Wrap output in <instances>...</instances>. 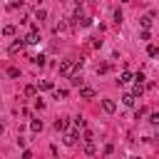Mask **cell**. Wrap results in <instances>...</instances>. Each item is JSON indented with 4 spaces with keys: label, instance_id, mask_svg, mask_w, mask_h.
<instances>
[{
    "label": "cell",
    "instance_id": "obj_25",
    "mask_svg": "<svg viewBox=\"0 0 159 159\" xmlns=\"http://www.w3.org/2000/svg\"><path fill=\"white\" fill-rule=\"evenodd\" d=\"M75 127H77V129H82V127H84V119H82V117H77V119H75Z\"/></svg>",
    "mask_w": 159,
    "mask_h": 159
},
{
    "label": "cell",
    "instance_id": "obj_19",
    "mask_svg": "<svg viewBox=\"0 0 159 159\" xmlns=\"http://www.w3.org/2000/svg\"><path fill=\"white\" fill-rule=\"evenodd\" d=\"M22 45H27V42H12V45H10V52H17V50H22Z\"/></svg>",
    "mask_w": 159,
    "mask_h": 159
},
{
    "label": "cell",
    "instance_id": "obj_7",
    "mask_svg": "<svg viewBox=\"0 0 159 159\" xmlns=\"http://www.w3.org/2000/svg\"><path fill=\"white\" fill-rule=\"evenodd\" d=\"M77 139H80V137H77V132H67V134H65V144H67V147H72Z\"/></svg>",
    "mask_w": 159,
    "mask_h": 159
},
{
    "label": "cell",
    "instance_id": "obj_8",
    "mask_svg": "<svg viewBox=\"0 0 159 159\" xmlns=\"http://www.w3.org/2000/svg\"><path fill=\"white\" fill-rule=\"evenodd\" d=\"M134 99H137V97H134V94H132V92H127V94H124V97H122V102H124V104H127V107H134Z\"/></svg>",
    "mask_w": 159,
    "mask_h": 159
},
{
    "label": "cell",
    "instance_id": "obj_18",
    "mask_svg": "<svg viewBox=\"0 0 159 159\" xmlns=\"http://www.w3.org/2000/svg\"><path fill=\"white\" fill-rule=\"evenodd\" d=\"M77 22H80V25H82V27H89V25H92V20H89V17H84V15H82V17H80V20H77Z\"/></svg>",
    "mask_w": 159,
    "mask_h": 159
},
{
    "label": "cell",
    "instance_id": "obj_26",
    "mask_svg": "<svg viewBox=\"0 0 159 159\" xmlns=\"http://www.w3.org/2000/svg\"><path fill=\"white\" fill-rule=\"evenodd\" d=\"M82 142H94V139H92V132H84V134H82Z\"/></svg>",
    "mask_w": 159,
    "mask_h": 159
},
{
    "label": "cell",
    "instance_id": "obj_6",
    "mask_svg": "<svg viewBox=\"0 0 159 159\" xmlns=\"http://www.w3.org/2000/svg\"><path fill=\"white\" fill-rule=\"evenodd\" d=\"M70 82H72V87H84V84H82L84 80H82V75H80V72H75V75L70 77Z\"/></svg>",
    "mask_w": 159,
    "mask_h": 159
},
{
    "label": "cell",
    "instance_id": "obj_2",
    "mask_svg": "<svg viewBox=\"0 0 159 159\" xmlns=\"http://www.w3.org/2000/svg\"><path fill=\"white\" fill-rule=\"evenodd\" d=\"M25 42H27V45H37V42H40V30H37V27H32V30H30V35L25 37Z\"/></svg>",
    "mask_w": 159,
    "mask_h": 159
},
{
    "label": "cell",
    "instance_id": "obj_29",
    "mask_svg": "<svg viewBox=\"0 0 159 159\" xmlns=\"http://www.w3.org/2000/svg\"><path fill=\"white\" fill-rule=\"evenodd\" d=\"M22 159H32V152H27V149H25V152H22Z\"/></svg>",
    "mask_w": 159,
    "mask_h": 159
},
{
    "label": "cell",
    "instance_id": "obj_5",
    "mask_svg": "<svg viewBox=\"0 0 159 159\" xmlns=\"http://www.w3.org/2000/svg\"><path fill=\"white\" fill-rule=\"evenodd\" d=\"M152 17H154V12H149V15L139 17V22H142V27H144V30H149V27H152Z\"/></svg>",
    "mask_w": 159,
    "mask_h": 159
},
{
    "label": "cell",
    "instance_id": "obj_15",
    "mask_svg": "<svg viewBox=\"0 0 159 159\" xmlns=\"http://www.w3.org/2000/svg\"><path fill=\"white\" fill-rule=\"evenodd\" d=\"M147 55H149V57H157V55H159V47H157V45H149V47H147Z\"/></svg>",
    "mask_w": 159,
    "mask_h": 159
},
{
    "label": "cell",
    "instance_id": "obj_30",
    "mask_svg": "<svg viewBox=\"0 0 159 159\" xmlns=\"http://www.w3.org/2000/svg\"><path fill=\"white\" fill-rule=\"evenodd\" d=\"M119 2H129V0H119Z\"/></svg>",
    "mask_w": 159,
    "mask_h": 159
},
{
    "label": "cell",
    "instance_id": "obj_20",
    "mask_svg": "<svg viewBox=\"0 0 159 159\" xmlns=\"http://www.w3.org/2000/svg\"><path fill=\"white\" fill-rule=\"evenodd\" d=\"M149 122H152V124H159V112H152V114H149Z\"/></svg>",
    "mask_w": 159,
    "mask_h": 159
},
{
    "label": "cell",
    "instance_id": "obj_3",
    "mask_svg": "<svg viewBox=\"0 0 159 159\" xmlns=\"http://www.w3.org/2000/svg\"><path fill=\"white\" fill-rule=\"evenodd\" d=\"M80 97H82V99H92V97H94V89H92V87H80Z\"/></svg>",
    "mask_w": 159,
    "mask_h": 159
},
{
    "label": "cell",
    "instance_id": "obj_10",
    "mask_svg": "<svg viewBox=\"0 0 159 159\" xmlns=\"http://www.w3.org/2000/svg\"><path fill=\"white\" fill-rule=\"evenodd\" d=\"M94 152H97V149H94V142H84V154H87V157H92Z\"/></svg>",
    "mask_w": 159,
    "mask_h": 159
},
{
    "label": "cell",
    "instance_id": "obj_11",
    "mask_svg": "<svg viewBox=\"0 0 159 159\" xmlns=\"http://www.w3.org/2000/svg\"><path fill=\"white\" fill-rule=\"evenodd\" d=\"M32 62H35L37 67H45V62H47V60H45V55H35V57H32Z\"/></svg>",
    "mask_w": 159,
    "mask_h": 159
},
{
    "label": "cell",
    "instance_id": "obj_14",
    "mask_svg": "<svg viewBox=\"0 0 159 159\" xmlns=\"http://www.w3.org/2000/svg\"><path fill=\"white\" fill-rule=\"evenodd\" d=\"M2 35H5V37L15 35V25H5V27H2Z\"/></svg>",
    "mask_w": 159,
    "mask_h": 159
},
{
    "label": "cell",
    "instance_id": "obj_16",
    "mask_svg": "<svg viewBox=\"0 0 159 159\" xmlns=\"http://www.w3.org/2000/svg\"><path fill=\"white\" fill-rule=\"evenodd\" d=\"M52 87H55V84H52L50 80H45V82H40V89H42V92H47V89H52Z\"/></svg>",
    "mask_w": 159,
    "mask_h": 159
},
{
    "label": "cell",
    "instance_id": "obj_9",
    "mask_svg": "<svg viewBox=\"0 0 159 159\" xmlns=\"http://www.w3.org/2000/svg\"><path fill=\"white\" fill-rule=\"evenodd\" d=\"M129 80H132V72H127V70H124V72L119 75V80H117V82H119V84H127Z\"/></svg>",
    "mask_w": 159,
    "mask_h": 159
},
{
    "label": "cell",
    "instance_id": "obj_27",
    "mask_svg": "<svg viewBox=\"0 0 159 159\" xmlns=\"http://www.w3.org/2000/svg\"><path fill=\"white\" fill-rule=\"evenodd\" d=\"M107 70H109V65H99V67H97V72H99V75H104Z\"/></svg>",
    "mask_w": 159,
    "mask_h": 159
},
{
    "label": "cell",
    "instance_id": "obj_23",
    "mask_svg": "<svg viewBox=\"0 0 159 159\" xmlns=\"http://www.w3.org/2000/svg\"><path fill=\"white\" fill-rule=\"evenodd\" d=\"M35 17H37V20H45V17H47V12H45V10H37V12H35Z\"/></svg>",
    "mask_w": 159,
    "mask_h": 159
},
{
    "label": "cell",
    "instance_id": "obj_12",
    "mask_svg": "<svg viewBox=\"0 0 159 159\" xmlns=\"http://www.w3.org/2000/svg\"><path fill=\"white\" fill-rule=\"evenodd\" d=\"M142 92H144V87H142V82H137V84L132 87V94H134V97H142Z\"/></svg>",
    "mask_w": 159,
    "mask_h": 159
},
{
    "label": "cell",
    "instance_id": "obj_1",
    "mask_svg": "<svg viewBox=\"0 0 159 159\" xmlns=\"http://www.w3.org/2000/svg\"><path fill=\"white\" fill-rule=\"evenodd\" d=\"M75 67H77L75 60H62V62H60V75H62V77H72V75H75V72H72Z\"/></svg>",
    "mask_w": 159,
    "mask_h": 159
},
{
    "label": "cell",
    "instance_id": "obj_13",
    "mask_svg": "<svg viewBox=\"0 0 159 159\" xmlns=\"http://www.w3.org/2000/svg\"><path fill=\"white\" fill-rule=\"evenodd\" d=\"M55 129H57V132H65V129H67V119H57V122H55Z\"/></svg>",
    "mask_w": 159,
    "mask_h": 159
},
{
    "label": "cell",
    "instance_id": "obj_17",
    "mask_svg": "<svg viewBox=\"0 0 159 159\" xmlns=\"http://www.w3.org/2000/svg\"><path fill=\"white\" fill-rule=\"evenodd\" d=\"M30 129H32V132H40V129H42V119H35V122L30 124Z\"/></svg>",
    "mask_w": 159,
    "mask_h": 159
},
{
    "label": "cell",
    "instance_id": "obj_28",
    "mask_svg": "<svg viewBox=\"0 0 159 159\" xmlns=\"http://www.w3.org/2000/svg\"><path fill=\"white\" fill-rule=\"evenodd\" d=\"M25 94H27V97H32V94H35V87H32V84H30V87H25Z\"/></svg>",
    "mask_w": 159,
    "mask_h": 159
},
{
    "label": "cell",
    "instance_id": "obj_21",
    "mask_svg": "<svg viewBox=\"0 0 159 159\" xmlns=\"http://www.w3.org/2000/svg\"><path fill=\"white\" fill-rule=\"evenodd\" d=\"M124 20V15H122V10H114V22H122Z\"/></svg>",
    "mask_w": 159,
    "mask_h": 159
},
{
    "label": "cell",
    "instance_id": "obj_22",
    "mask_svg": "<svg viewBox=\"0 0 159 159\" xmlns=\"http://www.w3.org/2000/svg\"><path fill=\"white\" fill-rule=\"evenodd\" d=\"M7 75H10V77H20V70H17V67H10Z\"/></svg>",
    "mask_w": 159,
    "mask_h": 159
},
{
    "label": "cell",
    "instance_id": "obj_4",
    "mask_svg": "<svg viewBox=\"0 0 159 159\" xmlns=\"http://www.w3.org/2000/svg\"><path fill=\"white\" fill-rule=\"evenodd\" d=\"M102 109H104V112H107V114H112V112H114V109H117V104H114V102H112V99H102Z\"/></svg>",
    "mask_w": 159,
    "mask_h": 159
},
{
    "label": "cell",
    "instance_id": "obj_31",
    "mask_svg": "<svg viewBox=\"0 0 159 159\" xmlns=\"http://www.w3.org/2000/svg\"><path fill=\"white\" fill-rule=\"evenodd\" d=\"M129 159H139V157H129Z\"/></svg>",
    "mask_w": 159,
    "mask_h": 159
},
{
    "label": "cell",
    "instance_id": "obj_24",
    "mask_svg": "<svg viewBox=\"0 0 159 159\" xmlns=\"http://www.w3.org/2000/svg\"><path fill=\"white\" fill-rule=\"evenodd\" d=\"M149 37H152L149 30H142V32H139V40H149Z\"/></svg>",
    "mask_w": 159,
    "mask_h": 159
}]
</instances>
